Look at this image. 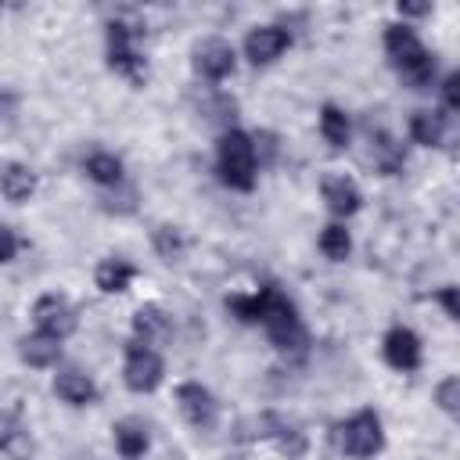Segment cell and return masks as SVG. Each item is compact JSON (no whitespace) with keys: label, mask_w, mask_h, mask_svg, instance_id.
<instances>
[{"label":"cell","mask_w":460,"mask_h":460,"mask_svg":"<svg viewBox=\"0 0 460 460\" xmlns=\"http://www.w3.org/2000/svg\"><path fill=\"white\" fill-rule=\"evenodd\" d=\"M255 305H259V320L255 323H262V331L273 341V349H280V352H305L309 334H305V327L298 320L295 302L280 288H273V284L259 288L255 291Z\"/></svg>","instance_id":"obj_1"},{"label":"cell","mask_w":460,"mask_h":460,"mask_svg":"<svg viewBox=\"0 0 460 460\" xmlns=\"http://www.w3.org/2000/svg\"><path fill=\"white\" fill-rule=\"evenodd\" d=\"M385 50L392 58V65L413 83V86H424L435 72V61L428 54V47L420 43V36L410 29V25H385Z\"/></svg>","instance_id":"obj_2"},{"label":"cell","mask_w":460,"mask_h":460,"mask_svg":"<svg viewBox=\"0 0 460 460\" xmlns=\"http://www.w3.org/2000/svg\"><path fill=\"white\" fill-rule=\"evenodd\" d=\"M216 169L219 180L230 190H252L255 187V144L241 129H226L216 147Z\"/></svg>","instance_id":"obj_3"},{"label":"cell","mask_w":460,"mask_h":460,"mask_svg":"<svg viewBox=\"0 0 460 460\" xmlns=\"http://www.w3.org/2000/svg\"><path fill=\"white\" fill-rule=\"evenodd\" d=\"M334 446L352 456V460H367L377 456L385 449V431H381V417L374 410H356L349 420L334 424Z\"/></svg>","instance_id":"obj_4"},{"label":"cell","mask_w":460,"mask_h":460,"mask_svg":"<svg viewBox=\"0 0 460 460\" xmlns=\"http://www.w3.org/2000/svg\"><path fill=\"white\" fill-rule=\"evenodd\" d=\"M162 377H165L162 356H158L151 345H144V341L133 338V341L126 345V363H122V381H126V388L137 392V395H147V392H155V388L162 385Z\"/></svg>","instance_id":"obj_5"},{"label":"cell","mask_w":460,"mask_h":460,"mask_svg":"<svg viewBox=\"0 0 460 460\" xmlns=\"http://www.w3.org/2000/svg\"><path fill=\"white\" fill-rule=\"evenodd\" d=\"M32 323H36V331H43V334L65 341V338L79 327V313H75V305H72L65 295L50 291V295H40V298L32 302Z\"/></svg>","instance_id":"obj_6"},{"label":"cell","mask_w":460,"mask_h":460,"mask_svg":"<svg viewBox=\"0 0 460 460\" xmlns=\"http://www.w3.org/2000/svg\"><path fill=\"white\" fill-rule=\"evenodd\" d=\"M108 65H111L119 75L133 79V83H144V75H147V65H144V58L137 54V47H133V29H129L126 22H108Z\"/></svg>","instance_id":"obj_7"},{"label":"cell","mask_w":460,"mask_h":460,"mask_svg":"<svg viewBox=\"0 0 460 460\" xmlns=\"http://www.w3.org/2000/svg\"><path fill=\"white\" fill-rule=\"evenodd\" d=\"M176 402H180L183 420L194 424V428H201V431H208V428L216 424V417H219L216 395H212L201 381H183V385L176 388Z\"/></svg>","instance_id":"obj_8"},{"label":"cell","mask_w":460,"mask_h":460,"mask_svg":"<svg viewBox=\"0 0 460 460\" xmlns=\"http://www.w3.org/2000/svg\"><path fill=\"white\" fill-rule=\"evenodd\" d=\"M288 47H291V32L280 25H255L244 36V58L252 65H273Z\"/></svg>","instance_id":"obj_9"},{"label":"cell","mask_w":460,"mask_h":460,"mask_svg":"<svg viewBox=\"0 0 460 460\" xmlns=\"http://www.w3.org/2000/svg\"><path fill=\"white\" fill-rule=\"evenodd\" d=\"M194 68L205 79H226L237 68V54H234V47L226 40L212 36V40H205V43L194 47Z\"/></svg>","instance_id":"obj_10"},{"label":"cell","mask_w":460,"mask_h":460,"mask_svg":"<svg viewBox=\"0 0 460 460\" xmlns=\"http://www.w3.org/2000/svg\"><path fill=\"white\" fill-rule=\"evenodd\" d=\"M381 352H385V363L402 370V374L420 367V338L410 327H392L381 341Z\"/></svg>","instance_id":"obj_11"},{"label":"cell","mask_w":460,"mask_h":460,"mask_svg":"<svg viewBox=\"0 0 460 460\" xmlns=\"http://www.w3.org/2000/svg\"><path fill=\"white\" fill-rule=\"evenodd\" d=\"M320 194H323V201H327V208H331L334 216H352V212H359V205H363V194H359L356 180L345 176V172H327V176L320 180Z\"/></svg>","instance_id":"obj_12"},{"label":"cell","mask_w":460,"mask_h":460,"mask_svg":"<svg viewBox=\"0 0 460 460\" xmlns=\"http://www.w3.org/2000/svg\"><path fill=\"white\" fill-rule=\"evenodd\" d=\"M259 435H266L288 460H298V456H305V449H309V442H305V435L298 431V424H291V420H284V417H277V413H262V431Z\"/></svg>","instance_id":"obj_13"},{"label":"cell","mask_w":460,"mask_h":460,"mask_svg":"<svg viewBox=\"0 0 460 460\" xmlns=\"http://www.w3.org/2000/svg\"><path fill=\"white\" fill-rule=\"evenodd\" d=\"M133 334L144 345H162L172 334V320H169V313L162 305H140L133 313Z\"/></svg>","instance_id":"obj_14"},{"label":"cell","mask_w":460,"mask_h":460,"mask_svg":"<svg viewBox=\"0 0 460 460\" xmlns=\"http://www.w3.org/2000/svg\"><path fill=\"white\" fill-rule=\"evenodd\" d=\"M54 395L61 402H68V406H90V402H97V385L83 370H58Z\"/></svg>","instance_id":"obj_15"},{"label":"cell","mask_w":460,"mask_h":460,"mask_svg":"<svg viewBox=\"0 0 460 460\" xmlns=\"http://www.w3.org/2000/svg\"><path fill=\"white\" fill-rule=\"evenodd\" d=\"M18 356H22L29 367H36V370L54 367V363L61 359V338H50V334H43V331L25 334V338L18 341Z\"/></svg>","instance_id":"obj_16"},{"label":"cell","mask_w":460,"mask_h":460,"mask_svg":"<svg viewBox=\"0 0 460 460\" xmlns=\"http://www.w3.org/2000/svg\"><path fill=\"white\" fill-rule=\"evenodd\" d=\"M0 190H4V198L11 205H22L36 190V172L29 165H22V162H7L4 165V176H0Z\"/></svg>","instance_id":"obj_17"},{"label":"cell","mask_w":460,"mask_h":460,"mask_svg":"<svg viewBox=\"0 0 460 460\" xmlns=\"http://www.w3.org/2000/svg\"><path fill=\"white\" fill-rule=\"evenodd\" d=\"M111 438H115V449H119L122 460H140V456L147 453V446H151L147 428L137 424V420H119V424L111 428Z\"/></svg>","instance_id":"obj_18"},{"label":"cell","mask_w":460,"mask_h":460,"mask_svg":"<svg viewBox=\"0 0 460 460\" xmlns=\"http://www.w3.org/2000/svg\"><path fill=\"white\" fill-rule=\"evenodd\" d=\"M133 277H137V266L126 262V259H104V262L97 266V273H93V280H97V288H101L104 295L126 291Z\"/></svg>","instance_id":"obj_19"},{"label":"cell","mask_w":460,"mask_h":460,"mask_svg":"<svg viewBox=\"0 0 460 460\" xmlns=\"http://www.w3.org/2000/svg\"><path fill=\"white\" fill-rule=\"evenodd\" d=\"M410 137L417 144H424V147H438L442 137H446V119L438 111H424L420 108V111L410 115Z\"/></svg>","instance_id":"obj_20"},{"label":"cell","mask_w":460,"mask_h":460,"mask_svg":"<svg viewBox=\"0 0 460 460\" xmlns=\"http://www.w3.org/2000/svg\"><path fill=\"white\" fill-rule=\"evenodd\" d=\"M320 133H323V140L331 144V147H349V133H352V126H349V115L338 108V104H323L320 108Z\"/></svg>","instance_id":"obj_21"},{"label":"cell","mask_w":460,"mask_h":460,"mask_svg":"<svg viewBox=\"0 0 460 460\" xmlns=\"http://www.w3.org/2000/svg\"><path fill=\"white\" fill-rule=\"evenodd\" d=\"M83 169H86V176H90L93 183H101V187L122 183V162H119L115 155H108V151H93V155L83 162Z\"/></svg>","instance_id":"obj_22"},{"label":"cell","mask_w":460,"mask_h":460,"mask_svg":"<svg viewBox=\"0 0 460 460\" xmlns=\"http://www.w3.org/2000/svg\"><path fill=\"white\" fill-rule=\"evenodd\" d=\"M320 252H323L331 262H345L349 252H352V237H349V230H345L341 223H327V226L320 230Z\"/></svg>","instance_id":"obj_23"},{"label":"cell","mask_w":460,"mask_h":460,"mask_svg":"<svg viewBox=\"0 0 460 460\" xmlns=\"http://www.w3.org/2000/svg\"><path fill=\"white\" fill-rule=\"evenodd\" d=\"M155 248H158V255L169 259V262L180 259V255H183V234H180V226H169V223L158 226V230H155Z\"/></svg>","instance_id":"obj_24"},{"label":"cell","mask_w":460,"mask_h":460,"mask_svg":"<svg viewBox=\"0 0 460 460\" xmlns=\"http://www.w3.org/2000/svg\"><path fill=\"white\" fill-rule=\"evenodd\" d=\"M435 402L446 410V413H460V377H442L435 385Z\"/></svg>","instance_id":"obj_25"},{"label":"cell","mask_w":460,"mask_h":460,"mask_svg":"<svg viewBox=\"0 0 460 460\" xmlns=\"http://www.w3.org/2000/svg\"><path fill=\"white\" fill-rule=\"evenodd\" d=\"M435 298H438V305L446 309V316H453V320L460 323V288H456V284H446V288L435 291Z\"/></svg>","instance_id":"obj_26"},{"label":"cell","mask_w":460,"mask_h":460,"mask_svg":"<svg viewBox=\"0 0 460 460\" xmlns=\"http://www.w3.org/2000/svg\"><path fill=\"white\" fill-rule=\"evenodd\" d=\"M442 101H446L453 111H460V68L442 79Z\"/></svg>","instance_id":"obj_27"},{"label":"cell","mask_w":460,"mask_h":460,"mask_svg":"<svg viewBox=\"0 0 460 460\" xmlns=\"http://www.w3.org/2000/svg\"><path fill=\"white\" fill-rule=\"evenodd\" d=\"M0 237H4V262H14L18 259V234H14V226H0Z\"/></svg>","instance_id":"obj_28"},{"label":"cell","mask_w":460,"mask_h":460,"mask_svg":"<svg viewBox=\"0 0 460 460\" xmlns=\"http://www.w3.org/2000/svg\"><path fill=\"white\" fill-rule=\"evenodd\" d=\"M431 7L428 4H399V14H410V18H420V14H428Z\"/></svg>","instance_id":"obj_29"}]
</instances>
